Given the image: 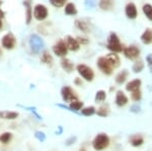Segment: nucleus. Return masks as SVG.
<instances>
[{"mask_svg":"<svg viewBox=\"0 0 152 151\" xmlns=\"http://www.w3.org/2000/svg\"><path fill=\"white\" fill-rule=\"evenodd\" d=\"M2 3H3V1H2V0H0V5H1Z\"/></svg>","mask_w":152,"mask_h":151,"instance_id":"45","label":"nucleus"},{"mask_svg":"<svg viewBox=\"0 0 152 151\" xmlns=\"http://www.w3.org/2000/svg\"><path fill=\"white\" fill-rule=\"evenodd\" d=\"M105 99H107V92H105L104 90H102V89L96 91L95 96H94V101H95V103H96V104H102Z\"/></svg>","mask_w":152,"mask_h":151,"instance_id":"26","label":"nucleus"},{"mask_svg":"<svg viewBox=\"0 0 152 151\" xmlns=\"http://www.w3.org/2000/svg\"><path fill=\"white\" fill-rule=\"evenodd\" d=\"M107 48L111 51L112 53H121L124 50V46L123 44L120 42L119 36H117V34L111 33L107 38Z\"/></svg>","mask_w":152,"mask_h":151,"instance_id":"2","label":"nucleus"},{"mask_svg":"<svg viewBox=\"0 0 152 151\" xmlns=\"http://www.w3.org/2000/svg\"><path fill=\"white\" fill-rule=\"evenodd\" d=\"M35 138L37 140H39L41 143L45 142L46 141V138H47V136H46V134L44 132H42V131H37L35 132Z\"/></svg>","mask_w":152,"mask_h":151,"instance_id":"34","label":"nucleus"},{"mask_svg":"<svg viewBox=\"0 0 152 151\" xmlns=\"http://www.w3.org/2000/svg\"><path fill=\"white\" fill-rule=\"evenodd\" d=\"M105 58H107V61L111 63L113 68L119 67L120 64H121V61H120L119 56H118V54H116V53H110V54H107L105 56Z\"/></svg>","mask_w":152,"mask_h":151,"instance_id":"19","label":"nucleus"},{"mask_svg":"<svg viewBox=\"0 0 152 151\" xmlns=\"http://www.w3.org/2000/svg\"><path fill=\"white\" fill-rule=\"evenodd\" d=\"M99 5L102 10H111L114 7V0H100Z\"/></svg>","mask_w":152,"mask_h":151,"instance_id":"25","label":"nucleus"},{"mask_svg":"<svg viewBox=\"0 0 152 151\" xmlns=\"http://www.w3.org/2000/svg\"><path fill=\"white\" fill-rule=\"evenodd\" d=\"M76 141V137H70V138H68L67 140H66V145L67 146H70V145H72L73 143H74Z\"/></svg>","mask_w":152,"mask_h":151,"instance_id":"39","label":"nucleus"},{"mask_svg":"<svg viewBox=\"0 0 152 151\" xmlns=\"http://www.w3.org/2000/svg\"><path fill=\"white\" fill-rule=\"evenodd\" d=\"M143 12L146 15V18L149 19V20L152 21V5L151 4H144L143 5Z\"/></svg>","mask_w":152,"mask_h":151,"instance_id":"32","label":"nucleus"},{"mask_svg":"<svg viewBox=\"0 0 152 151\" xmlns=\"http://www.w3.org/2000/svg\"><path fill=\"white\" fill-rule=\"evenodd\" d=\"M12 133L11 132H4L0 135V142L2 144H8L10 143V141L12 139Z\"/></svg>","mask_w":152,"mask_h":151,"instance_id":"28","label":"nucleus"},{"mask_svg":"<svg viewBox=\"0 0 152 151\" xmlns=\"http://www.w3.org/2000/svg\"><path fill=\"white\" fill-rule=\"evenodd\" d=\"M23 5L26 7V23L29 24L31 20V16H33V11H31V7L28 1H24Z\"/></svg>","mask_w":152,"mask_h":151,"instance_id":"31","label":"nucleus"},{"mask_svg":"<svg viewBox=\"0 0 152 151\" xmlns=\"http://www.w3.org/2000/svg\"><path fill=\"white\" fill-rule=\"evenodd\" d=\"M144 67H145V64L142 60H136L135 63L132 66V70H133L134 73H140L143 71Z\"/></svg>","mask_w":152,"mask_h":151,"instance_id":"27","label":"nucleus"},{"mask_svg":"<svg viewBox=\"0 0 152 151\" xmlns=\"http://www.w3.org/2000/svg\"><path fill=\"white\" fill-rule=\"evenodd\" d=\"M80 114L84 117H91L96 114V109L94 106H88V107H83L80 111Z\"/></svg>","mask_w":152,"mask_h":151,"instance_id":"24","label":"nucleus"},{"mask_svg":"<svg viewBox=\"0 0 152 151\" xmlns=\"http://www.w3.org/2000/svg\"><path fill=\"white\" fill-rule=\"evenodd\" d=\"M28 44H29V48H31V52L34 54H39L45 48V43H44L43 39L40 36L36 35V34H33V35L29 36Z\"/></svg>","mask_w":152,"mask_h":151,"instance_id":"3","label":"nucleus"},{"mask_svg":"<svg viewBox=\"0 0 152 151\" xmlns=\"http://www.w3.org/2000/svg\"><path fill=\"white\" fill-rule=\"evenodd\" d=\"M85 3V6H86V8H89V9H92L94 8L95 6H96V0H85L84 1Z\"/></svg>","mask_w":152,"mask_h":151,"instance_id":"36","label":"nucleus"},{"mask_svg":"<svg viewBox=\"0 0 152 151\" xmlns=\"http://www.w3.org/2000/svg\"><path fill=\"white\" fill-rule=\"evenodd\" d=\"M61 97L65 103H72V101L78 99V96L76 94V92L73 90L72 87H70L69 85H65L61 88Z\"/></svg>","mask_w":152,"mask_h":151,"instance_id":"5","label":"nucleus"},{"mask_svg":"<svg viewBox=\"0 0 152 151\" xmlns=\"http://www.w3.org/2000/svg\"><path fill=\"white\" fill-rule=\"evenodd\" d=\"M34 16L38 20H44L48 16V9L43 4H38L34 8Z\"/></svg>","mask_w":152,"mask_h":151,"instance_id":"10","label":"nucleus"},{"mask_svg":"<svg viewBox=\"0 0 152 151\" xmlns=\"http://www.w3.org/2000/svg\"><path fill=\"white\" fill-rule=\"evenodd\" d=\"M65 2L66 0H50V3L55 7H62Z\"/></svg>","mask_w":152,"mask_h":151,"instance_id":"35","label":"nucleus"},{"mask_svg":"<svg viewBox=\"0 0 152 151\" xmlns=\"http://www.w3.org/2000/svg\"><path fill=\"white\" fill-rule=\"evenodd\" d=\"M53 52H54V54L56 56H58V57L64 58L65 56L67 55V52H68V49L65 44V41L60 40L58 43H56L55 45L53 46Z\"/></svg>","mask_w":152,"mask_h":151,"instance_id":"7","label":"nucleus"},{"mask_svg":"<svg viewBox=\"0 0 152 151\" xmlns=\"http://www.w3.org/2000/svg\"><path fill=\"white\" fill-rule=\"evenodd\" d=\"M129 143L133 147H140L144 144V137L140 134H134L129 138Z\"/></svg>","mask_w":152,"mask_h":151,"instance_id":"15","label":"nucleus"},{"mask_svg":"<svg viewBox=\"0 0 152 151\" xmlns=\"http://www.w3.org/2000/svg\"><path fill=\"white\" fill-rule=\"evenodd\" d=\"M61 67L63 68V70H65L67 73H71L73 71V69H74V64H73V62L69 59H67V58H62L61 59Z\"/></svg>","mask_w":152,"mask_h":151,"instance_id":"20","label":"nucleus"},{"mask_svg":"<svg viewBox=\"0 0 152 151\" xmlns=\"http://www.w3.org/2000/svg\"><path fill=\"white\" fill-rule=\"evenodd\" d=\"M141 85H142L141 79L136 78V79H133V80H131V81H129L128 83L126 84L125 88H126V90H127V91L133 92V91L139 90V89L141 88Z\"/></svg>","mask_w":152,"mask_h":151,"instance_id":"14","label":"nucleus"},{"mask_svg":"<svg viewBox=\"0 0 152 151\" xmlns=\"http://www.w3.org/2000/svg\"><path fill=\"white\" fill-rule=\"evenodd\" d=\"M96 65L99 67V69L105 75H111L113 73L114 68L112 67L111 63L107 61V59L105 57H99L96 61Z\"/></svg>","mask_w":152,"mask_h":151,"instance_id":"6","label":"nucleus"},{"mask_svg":"<svg viewBox=\"0 0 152 151\" xmlns=\"http://www.w3.org/2000/svg\"><path fill=\"white\" fill-rule=\"evenodd\" d=\"M58 107L63 109H69L70 112H74V113H77L78 111H81V109L84 106V103L82 101H79V99H76V101H72V103L69 104V106H64V104H57Z\"/></svg>","mask_w":152,"mask_h":151,"instance_id":"12","label":"nucleus"},{"mask_svg":"<svg viewBox=\"0 0 152 151\" xmlns=\"http://www.w3.org/2000/svg\"><path fill=\"white\" fill-rule=\"evenodd\" d=\"M19 114L18 112H12V111H0V119L2 120H9V121H13L16 120L18 118Z\"/></svg>","mask_w":152,"mask_h":151,"instance_id":"16","label":"nucleus"},{"mask_svg":"<svg viewBox=\"0 0 152 151\" xmlns=\"http://www.w3.org/2000/svg\"><path fill=\"white\" fill-rule=\"evenodd\" d=\"M123 53H124L125 57L128 58V59H130V60H136L137 58L140 56V50H139V49L134 45L124 48Z\"/></svg>","mask_w":152,"mask_h":151,"instance_id":"9","label":"nucleus"},{"mask_svg":"<svg viewBox=\"0 0 152 151\" xmlns=\"http://www.w3.org/2000/svg\"><path fill=\"white\" fill-rule=\"evenodd\" d=\"M15 44H16L15 36L12 35L11 33L6 34L1 40L2 47L4 49H7V50H12V49L15 47Z\"/></svg>","mask_w":152,"mask_h":151,"instance_id":"8","label":"nucleus"},{"mask_svg":"<svg viewBox=\"0 0 152 151\" xmlns=\"http://www.w3.org/2000/svg\"><path fill=\"white\" fill-rule=\"evenodd\" d=\"M141 41L145 45H150L152 43V30L151 28H146L145 31L142 34Z\"/></svg>","mask_w":152,"mask_h":151,"instance_id":"21","label":"nucleus"},{"mask_svg":"<svg viewBox=\"0 0 152 151\" xmlns=\"http://www.w3.org/2000/svg\"><path fill=\"white\" fill-rule=\"evenodd\" d=\"M129 103V97L126 96V93L123 90H118L116 92V97H115V104L119 108H123L127 106Z\"/></svg>","mask_w":152,"mask_h":151,"instance_id":"11","label":"nucleus"},{"mask_svg":"<svg viewBox=\"0 0 152 151\" xmlns=\"http://www.w3.org/2000/svg\"><path fill=\"white\" fill-rule=\"evenodd\" d=\"M59 130L58 131H56V134H57V135H60L61 133H62V131H63V129H62V127H61V126H59Z\"/></svg>","mask_w":152,"mask_h":151,"instance_id":"41","label":"nucleus"},{"mask_svg":"<svg viewBox=\"0 0 152 151\" xmlns=\"http://www.w3.org/2000/svg\"><path fill=\"white\" fill-rule=\"evenodd\" d=\"M77 42L79 43V45L81 46V45H86V44H88V40L87 39H84V38H80V36H78L77 39Z\"/></svg>","mask_w":152,"mask_h":151,"instance_id":"38","label":"nucleus"},{"mask_svg":"<svg viewBox=\"0 0 152 151\" xmlns=\"http://www.w3.org/2000/svg\"><path fill=\"white\" fill-rule=\"evenodd\" d=\"M146 62H147V65H148L149 68H150L151 71H152V54H148V55H147Z\"/></svg>","mask_w":152,"mask_h":151,"instance_id":"37","label":"nucleus"},{"mask_svg":"<svg viewBox=\"0 0 152 151\" xmlns=\"http://www.w3.org/2000/svg\"><path fill=\"white\" fill-rule=\"evenodd\" d=\"M76 71L78 72V74L82 77L85 81H92L94 79V71L92 70V68L85 64H78L76 66Z\"/></svg>","mask_w":152,"mask_h":151,"instance_id":"4","label":"nucleus"},{"mask_svg":"<svg viewBox=\"0 0 152 151\" xmlns=\"http://www.w3.org/2000/svg\"><path fill=\"white\" fill-rule=\"evenodd\" d=\"M110 112H111V109H110V107L107 104H102L96 109V115L100 118H107L110 115Z\"/></svg>","mask_w":152,"mask_h":151,"instance_id":"22","label":"nucleus"},{"mask_svg":"<svg viewBox=\"0 0 152 151\" xmlns=\"http://www.w3.org/2000/svg\"><path fill=\"white\" fill-rule=\"evenodd\" d=\"M65 13L67 15H75L77 13V9H76L75 5L73 3H68L65 6Z\"/></svg>","mask_w":152,"mask_h":151,"instance_id":"30","label":"nucleus"},{"mask_svg":"<svg viewBox=\"0 0 152 151\" xmlns=\"http://www.w3.org/2000/svg\"><path fill=\"white\" fill-rule=\"evenodd\" d=\"M75 26L78 28V30L82 31L83 33H88V31H90L88 24L85 23V21H82V20H76L75 21Z\"/></svg>","mask_w":152,"mask_h":151,"instance_id":"29","label":"nucleus"},{"mask_svg":"<svg viewBox=\"0 0 152 151\" xmlns=\"http://www.w3.org/2000/svg\"><path fill=\"white\" fill-rule=\"evenodd\" d=\"M129 77V71L127 69H123L122 71H120L118 74L116 75V78H115V81H116L117 84L122 85L124 84L125 82L127 81Z\"/></svg>","mask_w":152,"mask_h":151,"instance_id":"18","label":"nucleus"},{"mask_svg":"<svg viewBox=\"0 0 152 151\" xmlns=\"http://www.w3.org/2000/svg\"><path fill=\"white\" fill-rule=\"evenodd\" d=\"M110 143H111V140H110L109 135L105 133H99L92 140L91 145L95 151H102L109 147Z\"/></svg>","mask_w":152,"mask_h":151,"instance_id":"1","label":"nucleus"},{"mask_svg":"<svg viewBox=\"0 0 152 151\" xmlns=\"http://www.w3.org/2000/svg\"><path fill=\"white\" fill-rule=\"evenodd\" d=\"M125 13H126L127 18L130 19H135L137 18V8L135 6L134 3H128L126 5V8H125Z\"/></svg>","mask_w":152,"mask_h":151,"instance_id":"17","label":"nucleus"},{"mask_svg":"<svg viewBox=\"0 0 152 151\" xmlns=\"http://www.w3.org/2000/svg\"><path fill=\"white\" fill-rule=\"evenodd\" d=\"M79 151H86V149H85L84 147H81V148L79 149Z\"/></svg>","mask_w":152,"mask_h":151,"instance_id":"43","label":"nucleus"},{"mask_svg":"<svg viewBox=\"0 0 152 151\" xmlns=\"http://www.w3.org/2000/svg\"><path fill=\"white\" fill-rule=\"evenodd\" d=\"M4 18V12L1 10V9H0V20H1L2 18Z\"/></svg>","mask_w":152,"mask_h":151,"instance_id":"42","label":"nucleus"},{"mask_svg":"<svg viewBox=\"0 0 152 151\" xmlns=\"http://www.w3.org/2000/svg\"><path fill=\"white\" fill-rule=\"evenodd\" d=\"M74 84L77 85V86H82V80L79 77H76L74 79Z\"/></svg>","mask_w":152,"mask_h":151,"instance_id":"40","label":"nucleus"},{"mask_svg":"<svg viewBox=\"0 0 152 151\" xmlns=\"http://www.w3.org/2000/svg\"><path fill=\"white\" fill-rule=\"evenodd\" d=\"M1 28H2V21L0 20V30H1Z\"/></svg>","mask_w":152,"mask_h":151,"instance_id":"44","label":"nucleus"},{"mask_svg":"<svg viewBox=\"0 0 152 151\" xmlns=\"http://www.w3.org/2000/svg\"><path fill=\"white\" fill-rule=\"evenodd\" d=\"M65 44L66 46H67V49L70 51H73V52H75V51H78L80 48V45L79 43L77 42V40L74 39L73 36H67L65 38Z\"/></svg>","mask_w":152,"mask_h":151,"instance_id":"13","label":"nucleus"},{"mask_svg":"<svg viewBox=\"0 0 152 151\" xmlns=\"http://www.w3.org/2000/svg\"><path fill=\"white\" fill-rule=\"evenodd\" d=\"M41 61H42V63L48 65V66H52L53 57H52V55L48 52V51H44L41 55Z\"/></svg>","mask_w":152,"mask_h":151,"instance_id":"23","label":"nucleus"},{"mask_svg":"<svg viewBox=\"0 0 152 151\" xmlns=\"http://www.w3.org/2000/svg\"><path fill=\"white\" fill-rule=\"evenodd\" d=\"M141 98H142V92H141L140 89H139V90L131 92V99L133 101H135V103H138V101H140Z\"/></svg>","mask_w":152,"mask_h":151,"instance_id":"33","label":"nucleus"}]
</instances>
